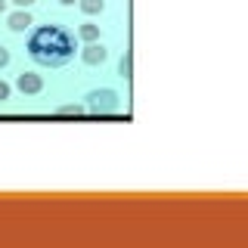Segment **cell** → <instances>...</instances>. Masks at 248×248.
Wrapping results in <instances>:
<instances>
[{
	"mask_svg": "<svg viewBox=\"0 0 248 248\" xmlns=\"http://www.w3.org/2000/svg\"><path fill=\"white\" fill-rule=\"evenodd\" d=\"M10 96H13V87H10L6 81H0V103H6Z\"/></svg>",
	"mask_w": 248,
	"mask_h": 248,
	"instance_id": "30bf717a",
	"label": "cell"
},
{
	"mask_svg": "<svg viewBox=\"0 0 248 248\" xmlns=\"http://www.w3.org/2000/svg\"><path fill=\"white\" fill-rule=\"evenodd\" d=\"M78 6H81L84 16H96L106 10V0H78Z\"/></svg>",
	"mask_w": 248,
	"mask_h": 248,
	"instance_id": "9c48e42d",
	"label": "cell"
},
{
	"mask_svg": "<svg viewBox=\"0 0 248 248\" xmlns=\"http://www.w3.org/2000/svg\"><path fill=\"white\" fill-rule=\"evenodd\" d=\"M6 25H10V31H28L31 28V13L28 10H16V13H10L6 16Z\"/></svg>",
	"mask_w": 248,
	"mask_h": 248,
	"instance_id": "5b68a950",
	"label": "cell"
},
{
	"mask_svg": "<svg viewBox=\"0 0 248 248\" xmlns=\"http://www.w3.org/2000/svg\"><path fill=\"white\" fill-rule=\"evenodd\" d=\"M56 115L59 118H81V115H87V108H84L81 103H68V106H59Z\"/></svg>",
	"mask_w": 248,
	"mask_h": 248,
	"instance_id": "8992f818",
	"label": "cell"
},
{
	"mask_svg": "<svg viewBox=\"0 0 248 248\" xmlns=\"http://www.w3.org/2000/svg\"><path fill=\"white\" fill-rule=\"evenodd\" d=\"M118 75L127 81V78H134V53L130 50H124V56H121V62H118Z\"/></svg>",
	"mask_w": 248,
	"mask_h": 248,
	"instance_id": "ba28073f",
	"label": "cell"
},
{
	"mask_svg": "<svg viewBox=\"0 0 248 248\" xmlns=\"http://www.w3.org/2000/svg\"><path fill=\"white\" fill-rule=\"evenodd\" d=\"M28 56L44 68H62L75 56V37L62 25H41L28 37Z\"/></svg>",
	"mask_w": 248,
	"mask_h": 248,
	"instance_id": "6da1fadb",
	"label": "cell"
},
{
	"mask_svg": "<svg viewBox=\"0 0 248 248\" xmlns=\"http://www.w3.org/2000/svg\"><path fill=\"white\" fill-rule=\"evenodd\" d=\"M6 65H10V50L0 46V68H6Z\"/></svg>",
	"mask_w": 248,
	"mask_h": 248,
	"instance_id": "8fae6325",
	"label": "cell"
},
{
	"mask_svg": "<svg viewBox=\"0 0 248 248\" xmlns=\"http://www.w3.org/2000/svg\"><path fill=\"white\" fill-rule=\"evenodd\" d=\"M87 108L90 115H99V118H106V115H115L121 108V96L115 93L112 87H99V90H90L87 93Z\"/></svg>",
	"mask_w": 248,
	"mask_h": 248,
	"instance_id": "7a4b0ae2",
	"label": "cell"
},
{
	"mask_svg": "<svg viewBox=\"0 0 248 248\" xmlns=\"http://www.w3.org/2000/svg\"><path fill=\"white\" fill-rule=\"evenodd\" d=\"M10 3H16L19 10H28V6H31V3H37V0H10Z\"/></svg>",
	"mask_w": 248,
	"mask_h": 248,
	"instance_id": "7c38bea8",
	"label": "cell"
},
{
	"mask_svg": "<svg viewBox=\"0 0 248 248\" xmlns=\"http://www.w3.org/2000/svg\"><path fill=\"white\" fill-rule=\"evenodd\" d=\"M16 87L25 93V96H37V93L44 90V78L34 75V72H22L19 78H16Z\"/></svg>",
	"mask_w": 248,
	"mask_h": 248,
	"instance_id": "3957f363",
	"label": "cell"
},
{
	"mask_svg": "<svg viewBox=\"0 0 248 248\" xmlns=\"http://www.w3.org/2000/svg\"><path fill=\"white\" fill-rule=\"evenodd\" d=\"M59 3H62V6H72V3H78V0H59Z\"/></svg>",
	"mask_w": 248,
	"mask_h": 248,
	"instance_id": "5bb4252c",
	"label": "cell"
},
{
	"mask_svg": "<svg viewBox=\"0 0 248 248\" xmlns=\"http://www.w3.org/2000/svg\"><path fill=\"white\" fill-rule=\"evenodd\" d=\"M78 37H81L84 44H93V41H99V25H93V22H84V25L78 28Z\"/></svg>",
	"mask_w": 248,
	"mask_h": 248,
	"instance_id": "52a82bcc",
	"label": "cell"
},
{
	"mask_svg": "<svg viewBox=\"0 0 248 248\" xmlns=\"http://www.w3.org/2000/svg\"><path fill=\"white\" fill-rule=\"evenodd\" d=\"M106 59H108V50H106L103 44H96V41L87 44L81 50V62H84V65H103Z\"/></svg>",
	"mask_w": 248,
	"mask_h": 248,
	"instance_id": "277c9868",
	"label": "cell"
},
{
	"mask_svg": "<svg viewBox=\"0 0 248 248\" xmlns=\"http://www.w3.org/2000/svg\"><path fill=\"white\" fill-rule=\"evenodd\" d=\"M6 3H10V0H0V13H6Z\"/></svg>",
	"mask_w": 248,
	"mask_h": 248,
	"instance_id": "4fadbf2b",
	"label": "cell"
}]
</instances>
